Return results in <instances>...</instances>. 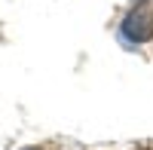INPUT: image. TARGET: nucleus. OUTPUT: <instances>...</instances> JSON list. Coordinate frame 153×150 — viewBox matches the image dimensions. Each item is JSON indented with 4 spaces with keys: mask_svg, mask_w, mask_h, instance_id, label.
<instances>
[{
    "mask_svg": "<svg viewBox=\"0 0 153 150\" xmlns=\"http://www.w3.org/2000/svg\"><path fill=\"white\" fill-rule=\"evenodd\" d=\"M150 25H153V22H150V19H144L141 12H132V16L123 22V34L129 37V40H147V37L153 34Z\"/></svg>",
    "mask_w": 153,
    "mask_h": 150,
    "instance_id": "f257e3e1",
    "label": "nucleus"
}]
</instances>
